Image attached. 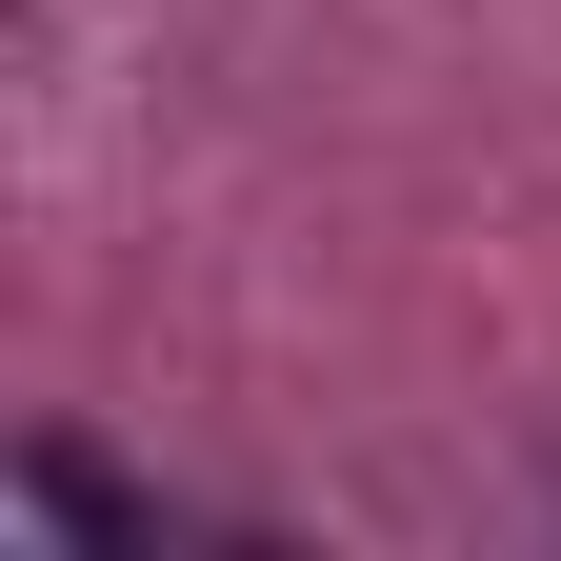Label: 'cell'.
I'll return each instance as SVG.
<instances>
[{
	"label": "cell",
	"mask_w": 561,
	"mask_h": 561,
	"mask_svg": "<svg viewBox=\"0 0 561 561\" xmlns=\"http://www.w3.org/2000/svg\"><path fill=\"white\" fill-rule=\"evenodd\" d=\"M21 502H41V522H101V541H161V502H121L81 442H21Z\"/></svg>",
	"instance_id": "cell-1"
}]
</instances>
